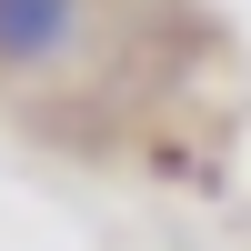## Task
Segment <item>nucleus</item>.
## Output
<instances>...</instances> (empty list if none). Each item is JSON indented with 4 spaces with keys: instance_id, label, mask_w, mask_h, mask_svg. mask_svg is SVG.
Masks as SVG:
<instances>
[{
    "instance_id": "1",
    "label": "nucleus",
    "mask_w": 251,
    "mask_h": 251,
    "mask_svg": "<svg viewBox=\"0 0 251 251\" xmlns=\"http://www.w3.org/2000/svg\"><path fill=\"white\" fill-rule=\"evenodd\" d=\"M91 40V0H0V71H60Z\"/></svg>"
}]
</instances>
